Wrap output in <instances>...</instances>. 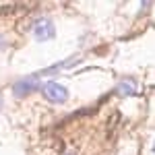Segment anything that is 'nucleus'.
<instances>
[{"label":"nucleus","instance_id":"nucleus-1","mask_svg":"<svg viewBox=\"0 0 155 155\" xmlns=\"http://www.w3.org/2000/svg\"><path fill=\"white\" fill-rule=\"evenodd\" d=\"M41 93H44V97H46L48 101H52V104H64V101L68 99V91H66V87H62L60 83H54V81L44 83Z\"/></svg>","mask_w":155,"mask_h":155},{"label":"nucleus","instance_id":"nucleus-2","mask_svg":"<svg viewBox=\"0 0 155 155\" xmlns=\"http://www.w3.org/2000/svg\"><path fill=\"white\" fill-rule=\"evenodd\" d=\"M56 35V31H54V23L46 19V17H39L35 23H33V37H35L37 41H46V39H52V37Z\"/></svg>","mask_w":155,"mask_h":155},{"label":"nucleus","instance_id":"nucleus-3","mask_svg":"<svg viewBox=\"0 0 155 155\" xmlns=\"http://www.w3.org/2000/svg\"><path fill=\"white\" fill-rule=\"evenodd\" d=\"M35 89H37V74L35 77H29V79H23V81H17V85L12 87V91H15L17 97H25L27 93H31Z\"/></svg>","mask_w":155,"mask_h":155},{"label":"nucleus","instance_id":"nucleus-4","mask_svg":"<svg viewBox=\"0 0 155 155\" xmlns=\"http://www.w3.org/2000/svg\"><path fill=\"white\" fill-rule=\"evenodd\" d=\"M118 93H122V95H134L137 93V87H134L132 81H122L118 85Z\"/></svg>","mask_w":155,"mask_h":155},{"label":"nucleus","instance_id":"nucleus-5","mask_svg":"<svg viewBox=\"0 0 155 155\" xmlns=\"http://www.w3.org/2000/svg\"><path fill=\"white\" fill-rule=\"evenodd\" d=\"M2 46H4V44H2V39H0V50H2Z\"/></svg>","mask_w":155,"mask_h":155},{"label":"nucleus","instance_id":"nucleus-6","mask_svg":"<svg viewBox=\"0 0 155 155\" xmlns=\"http://www.w3.org/2000/svg\"><path fill=\"white\" fill-rule=\"evenodd\" d=\"M153 153H155V145H153Z\"/></svg>","mask_w":155,"mask_h":155}]
</instances>
